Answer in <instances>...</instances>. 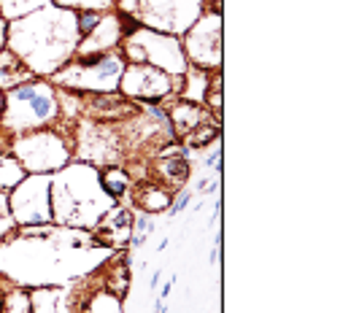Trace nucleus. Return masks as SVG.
I'll return each mask as SVG.
<instances>
[{
	"instance_id": "1",
	"label": "nucleus",
	"mask_w": 351,
	"mask_h": 313,
	"mask_svg": "<svg viewBox=\"0 0 351 313\" xmlns=\"http://www.w3.org/2000/svg\"><path fill=\"white\" fill-rule=\"evenodd\" d=\"M79 41L76 11L60 5H44L22 19H14L5 36V44L33 76H54L76 57Z\"/></svg>"
},
{
	"instance_id": "2",
	"label": "nucleus",
	"mask_w": 351,
	"mask_h": 313,
	"mask_svg": "<svg viewBox=\"0 0 351 313\" xmlns=\"http://www.w3.org/2000/svg\"><path fill=\"white\" fill-rule=\"evenodd\" d=\"M114 203L117 200L100 184V171L87 162H68L51 176V219L60 227L95 229Z\"/></svg>"
},
{
	"instance_id": "3",
	"label": "nucleus",
	"mask_w": 351,
	"mask_h": 313,
	"mask_svg": "<svg viewBox=\"0 0 351 313\" xmlns=\"http://www.w3.org/2000/svg\"><path fill=\"white\" fill-rule=\"evenodd\" d=\"M62 103L51 82L33 79L27 84H19L3 95V111H0V133L8 138L46 130L49 125L60 122Z\"/></svg>"
},
{
	"instance_id": "4",
	"label": "nucleus",
	"mask_w": 351,
	"mask_h": 313,
	"mask_svg": "<svg viewBox=\"0 0 351 313\" xmlns=\"http://www.w3.org/2000/svg\"><path fill=\"white\" fill-rule=\"evenodd\" d=\"M125 68H128V60L122 49H111L106 54L79 57V62L73 65H62L51 76V84H60L65 90L92 92V95H111L119 90V79Z\"/></svg>"
},
{
	"instance_id": "5",
	"label": "nucleus",
	"mask_w": 351,
	"mask_h": 313,
	"mask_svg": "<svg viewBox=\"0 0 351 313\" xmlns=\"http://www.w3.org/2000/svg\"><path fill=\"white\" fill-rule=\"evenodd\" d=\"M122 54L130 62L160 68V71H165L171 76H184L189 71V62L184 57L181 41L176 36L157 33V30H149V27H138L132 36H128Z\"/></svg>"
},
{
	"instance_id": "6",
	"label": "nucleus",
	"mask_w": 351,
	"mask_h": 313,
	"mask_svg": "<svg viewBox=\"0 0 351 313\" xmlns=\"http://www.w3.org/2000/svg\"><path fill=\"white\" fill-rule=\"evenodd\" d=\"M8 151L19 160L25 173H57L71 162V149L65 138L54 130H36L11 138Z\"/></svg>"
},
{
	"instance_id": "7",
	"label": "nucleus",
	"mask_w": 351,
	"mask_h": 313,
	"mask_svg": "<svg viewBox=\"0 0 351 313\" xmlns=\"http://www.w3.org/2000/svg\"><path fill=\"white\" fill-rule=\"evenodd\" d=\"M11 219L19 227H44L51 224V176L30 173L19 181L8 195Z\"/></svg>"
},
{
	"instance_id": "8",
	"label": "nucleus",
	"mask_w": 351,
	"mask_h": 313,
	"mask_svg": "<svg viewBox=\"0 0 351 313\" xmlns=\"http://www.w3.org/2000/svg\"><path fill=\"white\" fill-rule=\"evenodd\" d=\"M184 57L197 71H219L221 65V14H203L184 36Z\"/></svg>"
},
{
	"instance_id": "9",
	"label": "nucleus",
	"mask_w": 351,
	"mask_h": 313,
	"mask_svg": "<svg viewBox=\"0 0 351 313\" xmlns=\"http://www.w3.org/2000/svg\"><path fill=\"white\" fill-rule=\"evenodd\" d=\"M119 90L125 97H135V100H143L152 105V103H160L162 97H168L173 92V76L160 71V68L132 62L122 71Z\"/></svg>"
},
{
	"instance_id": "10",
	"label": "nucleus",
	"mask_w": 351,
	"mask_h": 313,
	"mask_svg": "<svg viewBox=\"0 0 351 313\" xmlns=\"http://www.w3.org/2000/svg\"><path fill=\"white\" fill-rule=\"evenodd\" d=\"M122 38H125V36H122L119 16L106 14V16L97 22V27L79 41V46H76V57H95V54H106V51H111L114 46L119 44Z\"/></svg>"
},
{
	"instance_id": "11",
	"label": "nucleus",
	"mask_w": 351,
	"mask_h": 313,
	"mask_svg": "<svg viewBox=\"0 0 351 313\" xmlns=\"http://www.w3.org/2000/svg\"><path fill=\"white\" fill-rule=\"evenodd\" d=\"M132 222L135 219L128 208H111L103 216V222L92 229V235L97 238V243H103L108 249H122L132 238Z\"/></svg>"
},
{
	"instance_id": "12",
	"label": "nucleus",
	"mask_w": 351,
	"mask_h": 313,
	"mask_svg": "<svg viewBox=\"0 0 351 313\" xmlns=\"http://www.w3.org/2000/svg\"><path fill=\"white\" fill-rule=\"evenodd\" d=\"M36 76L25 68V62L11 51V49H0V92L14 90L19 84L33 82Z\"/></svg>"
},
{
	"instance_id": "13",
	"label": "nucleus",
	"mask_w": 351,
	"mask_h": 313,
	"mask_svg": "<svg viewBox=\"0 0 351 313\" xmlns=\"http://www.w3.org/2000/svg\"><path fill=\"white\" fill-rule=\"evenodd\" d=\"M211 122L208 114L203 108H197L195 103H178L173 111H171V127L178 135H189L192 130H197L200 125Z\"/></svg>"
},
{
	"instance_id": "14",
	"label": "nucleus",
	"mask_w": 351,
	"mask_h": 313,
	"mask_svg": "<svg viewBox=\"0 0 351 313\" xmlns=\"http://www.w3.org/2000/svg\"><path fill=\"white\" fill-rule=\"evenodd\" d=\"M138 205L146 211V214H157V211H165L173 205L171 200V192L157 186V184H146V189L138 195Z\"/></svg>"
},
{
	"instance_id": "15",
	"label": "nucleus",
	"mask_w": 351,
	"mask_h": 313,
	"mask_svg": "<svg viewBox=\"0 0 351 313\" xmlns=\"http://www.w3.org/2000/svg\"><path fill=\"white\" fill-rule=\"evenodd\" d=\"M25 176H27V173H25V168L19 165V160H16L11 151H3V154H0V192H11Z\"/></svg>"
},
{
	"instance_id": "16",
	"label": "nucleus",
	"mask_w": 351,
	"mask_h": 313,
	"mask_svg": "<svg viewBox=\"0 0 351 313\" xmlns=\"http://www.w3.org/2000/svg\"><path fill=\"white\" fill-rule=\"evenodd\" d=\"M0 313H33L30 292L22 286H11L5 295H0Z\"/></svg>"
},
{
	"instance_id": "17",
	"label": "nucleus",
	"mask_w": 351,
	"mask_h": 313,
	"mask_svg": "<svg viewBox=\"0 0 351 313\" xmlns=\"http://www.w3.org/2000/svg\"><path fill=\"white\" fill-rule=\"evenodd\" d=\"M49 5V0H0V16L3 19H22L38 8Z\"/></svg>"
},
{
	"instance_id": "18",
	"label": "nucleus",
	"mask_w": 351,
	"mask_h": 313,
	"mask_svg": "<svg viewBox=\"0 0 351 313\" xmlns=\"http://www.w3.org/2000/svg\"><path fill=\"white\" fill-rule=\"evenodd\" d=\"M186 87H184V100L197 103L208 92V71H186Z\"/></svg>"
},
{
	"instance_id": "19",
	"label": "nucleus",
	"mask_w": 351,
	"mask_h": 313,
	"mask_svg": "<svg viewBox=\"0 0 351 313\" xmlns=\"http://www.w3.org/2000/svg\"><path fill=\"white\" fill-rule=\"evenodd\" d=\"M84 308H87V313H122V297L108 292V289H103L92 300L84 303Z\"/></svg>"
},
{
	"instance_id": "20",
	"label": "nucleus",
	"mask_w": 351,
	"mask_h": 313,
	"mask_svg": "<svg viewBox=\"0 0 351 313\" xmlns=\"http://www.w3.org/2000/svg\"><path fill=\"white\" fill-rule=\"evenodd\" d=\"M100 184H103V189L117 200V197H122L125 195V189H128V173L122 171V168H108L106 173H100Z\"/></svg>"
},
{
	"instance_id": "21",
	"label": "nucleus",
	"mask_w": 351,
	"mask_h": 313,
	"mask_svg": "<svg viewBox=\"0 0 351 313\" xmlns=\"http://www.w3.org/2000/svg\"><path fill=\"white\" fill-rule=\"evenodd\" d=\"M60 8H68V11H106L114 5V0H57Z\"/></svg>"
},
{
	"instance_id": "22",
	"label": "nucleus",
	"mask_w": 351,
	"mask_h": 313,
	"mask_svg": "<svg viewBox=\"0 0 351 313\" xmlns=\"http://www.w3.org/2000/svg\"><path fill=\"white\" fill-rule=\"evenodd\" d=\"M16 229V224L11 219V208H8V192H0V240H5L11 232Z\"/></svg>"
},
{
	"instance_id": "23",
	"label": "nucleus",
	"mask_w": 351,
	"mask_h": 313,
	"mask_svg": "<svg viewBox=\"0 0 351 313\" xmlns=\"http://www.w3.org/2000/svg\"><path fill=\"white\" fill-rule=\"evenodd\" d=\"M100 19H103V16H100L97 11H76V30H79V36H82V38L89 36V33L97 27Z\"/></svg>"
},
{
	"instance_id": "24",
	"label": "nucleus",
	"mask_w": 351,
	"mask_h": 313,
	"mask_svg": "<svg viewBox=\"0 0 351 313\" xmlns=\"http://www.w3.org/2000/svg\"><path fill=\"white\" fill-rule=\"evenodd\" d=\"M132 227H135V235H132V246H141V243L146 240V235L154 229L152 219H146V216H141L138 222H132Z\"/></svg>"
},
{
	"instance_id": "25",
	"label": "nucleus",
	"mask_w": 351,
	"mask_h": 313,
	"mask_svg": "<svg viewBox=\"0 0 351 313\" xmlns=\"http://www.w3.org/2000/svg\"><path fill=\"white\" fill-rule=\"evenodd\" d=\"M186 203H189V195H181V197H178V200H176L173 205H171V208H168V211H171V216H178V214H181V211H184V208H186Z\"/></svg>"
},
{
	"instance_id": "26",
	"label": "nucleus",
	"mask_w": 351,
	"mask_h": 313,
	"mask_svg": "<svg viewBox=\"0 0 351 313\" xmlns=\"http://www.w3.org/2000/svg\"><path fill=\"white\" fill-rule=\"evenodd\" d=\"M219 162H221V151L217 149V151H214V154L206 160V168H217V171H219Z\"/></svg>"
},
{
	"instance_id": "27",
	"label": "nucleus",
	"mask_w": 351,
	"mask_h": 313,
	"mask_svg": "<svg viewBox=\"0 0 351 313\" xmlns=\"http://www.w3.org/2000/svg\"><path fill=\"white\" fill-rule=\"evenodd\" d=\"M5 36H8V25H5V19L0 16V49H5Z\"/></svg>"
},
{
	"instance_id": "28",
	"label": "nucleus",
	"mask_w": 351,
	"mask_h": 313,
	"mask_svg": "<svg viewBox=\"0 0 351 313\" xmlns=\"http://www.w3.org/2000/svg\"><path fill=\"white\" fill-rule=\"evenodd\" d=\"M173 281H176V278H171V281L162 286V292H160V297H157V300H162V303L168 300V295H171V289H173Z\"/></svg>"
},
{
	"instance_id": "29",
	"label": "nucleus",
	"mask_w": 351,
	"mask_h": 313,
	"mask_svg": "<svg viewBox=\"0 0 351 313\" xmlns=\"http://www.w3.org/2000/svg\"><path fill=\"white\" fill-rule=\"evenodd\" d=\"M0 111H3V92H0Z\"/></svg>"
}]
</instances>
